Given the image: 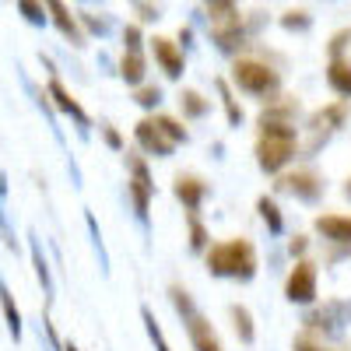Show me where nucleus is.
I'll use <instances>...</instances> for the list:
<instances>
[{
	"label": "nucleus",
	"instance_id": "2",
	"mask_svg": "<svg viewBox=\"0 0 351 351\" xmlns=\"http://www.w3.org/2000/svg\"><path fill=\"white\" fill-rule=\"evenodd\" d=\"M208 271L218 278H236V281H250L256 274V250L250 239H225L215 243L208 250Z\"/></svg>",
	"mask_w": 351,
	"mask_h": 351
},
{
	"label": "nucleus",
	"instance_id": "34",
	"mask_svg": "<svg viewBox=\"0 0 351 351\" xmlns=\"http://www.w3.org/2000/svg\"><path fill=\"white\" fill-rule=\"evenodd\" d=\"M344 193H348V197H351V180H348V186H344Z\"/></svg>",
	"mask_w": 351,
	"mask_h": 351
},
{
	"label": "nucleus",
	"instance_id": "8",
	"mask_svg": "<svg viewBox=\"0 0 351 351\" xmlns=\"http://www.w3.org/2000/svg\"><path fill=\"white\" fill-rule=\"evenodd\" d=\"M134 134H137V144H141L144 152L162 155V158H165V155H172V141H169V137H165V130L155 123V116H148V120H141Z\"/></svg>",
	"mask_w": 351,
	"mask_h": 351
},
{
	"label": "nucleus",
	"instance_id": "23",
	"mask_svg": "<svg viewBox=\"0 0 351 351\" xmlns=\"http://www.w3.org/2000/svg\"><path fill=\"white\" fill-rule=\"evenodd\" d=\"M155 123L165 130V137L176 144V141H186V130L180 127V123H176V120H169V116H155Z\"/></svg>",
	"mask_w": 351,
	"mask_h": 351
},
{
	"label": "nucleus",
	"instance_id": "22",
	"mask_svg": "<svg viewBox=\"0 0 351 351\" xmlns=\"http://www.w3.org/2000/svg\"><path fill=\"white\" fill-rule=\"evenodd\" d=\"M190 246H193V250H204V246H208V228L197 221L193 211H190Z\"/></svg>",
	"mask_w": 351,
	"mask_h": 351
},
{
	"label": "nucleus",
	"instance_id": "5",
	"mask_svg": "<svg viewBox=\"0 0 351 351\" xmlns=\"http://www.w3.org/2000/svg\"><path fill=\"white\" fill-rule=\"evenodd\" d=\"M285 295L291 302H313L316 299V263L313 260H299L288 274V285H285Z\"/></svg>",
	"mask_w": 351,
	"mask_h": 351
},
{
	"label": "nucleus",
	"instance_id": "18",
	"mask_svg": "<svg viewBox=\"0 0 351 351\" xmlns=\"http://www.w3.org/2000/svg\"><path fill=\"white\" fill-rule=\"evenodd\" d=\"M256 208H260L263 221H267V228L278 236V232H281V215H278V204H274L271 197H260V200H256Z\"/></svg>",
	"mask_w": 351,
	"mask_h": 351
},
{
	"label": "nucleus",
	"instance_id": "14",
	"mask_svg": "<svg viewBox=\"0 0 351 351\" xmlns=\"http://www.w3.org/2000/svg\"><path fill=\"white\" fill-rule=\"evenodd\" d=\"M327 81L337 95H351V60L348 56H334L327 67Z\"/></svg>",
	"mask_w": 351,
	"mask_h": 351
},
{
	"label": "nucleus",
	"instance_id": "33",
	"mask_svg": "<svg viewBox=\"0 0 351 351\" xmlns=\"http://www.w3.org/2000/svg\"><path fill=\"white\" fill-rule=\"evenodd\" d=\"M4 190H8V186H4V172H0V193H4Z\"/></svg>",
	"mask_w": 351,
	"mask_h": 351
},
{
	"label": "nucleus",
	"instance_id": "13",
	"mask_svg": "<svg viewBox=\"0 0 351 351\" xmlns=\"http://www.w3.org/2000/svg\"><path fill=\"white\" fill-rule=\"evenodd\" d=\"M316 228H319V236H327L330 243H348L351 246V218L324 215V218H316Z\"/></svg>",
	"mask_w": 351,
	"mask_h": 351
},
{
	"label": "nucleus",
	"instance_id": "6",
	"mask_svg": "<svg viewBox=\"0 0 351 351\" xmlns=\"http://www.w3.org/2000/svg\"><path fill=\"white\" fill-rule=\"evenodd\" d=\"M130 197H134L137 218H148L152 197H155V183H152V176H148V165H144L137 155H130Z\"/></svg>",
	"mask_w": 351,
	"mask_h": 351
},
{
	"label": "nucleus",
	"instance_id": "31",
	"mask_svg": "<svg viewBox=\"0 0 351 351\" xmlns=\"http://www.w3.org/2000/svg\"><path fill=\"white\" fill-rule=\"evenodd\" d=\"M106 141L112 144V148H120V144H123V141H120V134H116L112 127H106Z\"/></svg>",
	"mask_w": 351,
	"mask_h": 351
},
{
	"label": "nucleus",
	"instance_id": "21",
	"mask_svg": "<svg viewBox=\"0 0 351 351\" xmlns=\"http://www.w3.org/2000/svg\"><path fill=\"white\" fill-rule=\"evenodd\" d=\"M208 8H211V21H225L236 14V0H208Z\"/></svg>",
	"mask_w": 351,
	"mask_h": 351
},
{
	"label": "nucleus",
	"instance_id": "12",
	"mask_svg": "<svg viewBox=\"0 0 351 351\" xmlns=\"http://www.w3.org/2000/svg\"><path fill=\"white\" fill-rule=\"evenodd\" d=\"M152 53H155V60L162 64V71H165L169 77H180V74H183V49L176 46L172 39L155 36V39H152Z\"/></svg>",
	"mask_w": 351,
	"mask_h": 351
},
{
	"label": "nucleus",
	"instance_id": "10",
	"mask_svg": "<svg viewBox=\"0 0 351 351\" xmlns=\"http://www.w3.org/2000/svg\"><path fill=\"white\" fill-rule=\"evenodd\" d=\"M46 4V14H49V21L60 28V32L74 43V46H81L84 43V36H81V25H77V18L71 14V8L64 4V0H43Z\"/></svg>",
	"mask_w": 351,
	"mask_h": 351
},
{
	"label": "nucleus",
	"instance_id": "27",
	"mask_svg": "<svg viewBox=\"0 0 351 351\" xmlns=\"http://www.w3.org/2000/svg\"><path fill=\"white\" fill-rule=\"evenodd\" d=\"M285 28H309L306 11H288V14H285Z\"/></svg>",
	"mask_w": 351,
	"mask_h": 351
},
{
	"label": "nucleus",
	"instance_id": "28",
	"mask_svg": "<svg viewBox=\"0 0 351 351\" xmlns=\"http://www.w3.org/2000/svg\"><path fill=\"white\" fill-rule=\"evenodd\" d=\"M158 99H162L158 88H141V92H137V102L141 106H158Z\"/></svg>",
	"mask_w": 351,
	"mask_h": 351
},
{
	"label": "nucleus",
	"instance_id": "4",
	"mask_svg": "<svg viewBox=\"0 0 351 351\" xmlns=\"http://www.w3.org/2000/svg\"><path fill=\"white\" fill-rule=\"evenodd\" d=\"M232 81L250 95H271L278 92V71L267 67L263 60H236L232 67Z\"/></svg>",
	"mask_w": 351,
	"mask_h": 351
},
{
	"label": "nucleus",
	"instance_id": "1",
	"mask_svg": "<svg viewBox=\"0 0 351 351\" xmlns=\"http://www.w3.org/2000/svg\"><path fill=\"white\" fill-rule=\"evenodd\" d=\"M295 127L278 120V116H263L260 120V141H256V162L263 172H278L291 162V155H295Z\"/></svg>",
	"mask_w": 351,
	"mask_h": 351
},
{
	"label": "nucleus",
	"instance_id": "29",
	"mask_svg": "<svg viewBox=\"0 0 351 351\" xmlns=\"http://www.w3.org/2000/svg\"><path fill=\"white\" fill-rule=\"evenodd\" d=\"M123 43H127V49H141V28L137 25H130L123 32Z\"/></svg>",
	"mask_w": 351,
	"mask_h": 351
},
{
	"label": "nucleus",
	"instance_id": "17",
	"mask_svg": "<svg viewBox=\"0 0 351 351\" xmlns=\"http://www.w3.org/2000/svg\"><path fill=\"white\" fill-rule=\"evenodd\" d=\"M18 11L25 14V21H28V25H46V21H49L43 0H18Z\"/></svg>",
	"mask_w": 351,
	"mask_h": 351
},
{
	"label": "nucleus",
	"instance_id": "24",
	"mask_svg": "<svg viewBox=\"0 0 351 351\" xmlns=\"http://www.w3.org/2000/svg\"><path fill=\"white\" fill-rule=\"evenodd\" d=\"M141 316H144V324H148V334H152V341H155V351H169V344H165V337H162V330H158V324H155L152 309H141Z\"/></svg>",
	"mask_w": 351,
	"mask_h": 351
},
{
	"label": "nucleus",
	"instance_id": "3",
	"mask_svg": "<svg viewBox=\"0 0 351 351\" xmlns=\"http://www.w3.org/2000/svg\"><path fill=\"white\" fill-rule=\"evenodd\" d=\"M172 302H176V309L183 313L186 334H190V341H193V348H197V351H221V344H218V334L211 330V324H208V319H204V313H197L193 299L186 295L183 288H172Z\"/></svg>",
	"mask_w": 351,
	"mask_h": 351
},
{
	"label": "nucleus",
	"instance_id": "9",
	"mask_svg": "<svg viewBox=\"0 0 351 351\" xmlns=\"http://www.w3.org/2000/svg\"><path fill=\"white\" fill-rule=\"evenodd\" d=\"M46 99L56 106V109H60V112H67L71 116V120L77 123V127H88V112L81 109V102L67 92V88L60 84V81H56V77H49V88H46Z\"/></svg>",
	"mask_w": 351,
	"mask_h": 351
},
{
	"label": "nucleus",
	"instance_id": "30",
	"mask_svg": "<svg viewBox=\"0 0 351 351\" xmlns=\"http://www.w3.org/2000/svg\"><path fill=\"white\" fill-rule=\"evenodd\" d=\"M295 351H330V348H324V344L313 341V337H299L295 341Z\"/></svg>",
	"mask_w": 351,
	"mask_h": 351
},
{
	"label": "nucleus",
	"instance_id": "20",
	"mask_svg": "<svg viewBox=\"0 0 351 351\" xmlns=\"http://www.w3.org/2000/svg\"><path fill=\"white\" fill-rule=\"evenodd\" d=\"M180 106L186 109V116H204V112H208V102H204L197 92H183L180 95Z\"/></svg>",
	"mask_w": 351,
	"mask_h": 351
},
{
	"label": "nucleus",
	"instance_id": "26",
	"mask_svg": "<svg viewBox=\"0 0 351 351\" xmlns=\"http://www.w3.org/2000/svg\"><path fill=\"white\" fill-rule=\"evenodd\" d=\"M32 260H36V271H39V281L49 288V271H46V260H43V250L39 243H32Z\"/></svg>",
	"mask_w": 351,
	"mask_h": 351
},
{
	"label": "nucleus",
	"instance_id": "35",
	"mask_svg": "<svg viewBox=\"0 0 351 351\" xmlns=\"http://www.w3.org/2000/svg\"><path fill=\"white\" fill-rule=\"evenodd\" d=\"M64 351H77V348H74V344H67V348H64Z\"/></svg>",
	"mask_w": 351,
	"mask_h": 351
},
{
	"label": "nucleus",
	"instance_id": "32",
	"mask_svg": "<svg viewBox=\"0 0 351 351\" xmlns=\"http://www.w3.org/2000/svg\"><path fill=\"white\" fill-rule=\"evenodd\" d=\"M302 250H306V239H302V236H299V239H295V243H291V253H302Z\"/></svg>",
	"mask_w": 351,
	"mask_h": 351
},
{
	"label": "nucleus",
	"instance_id": "16",
	"mask_svg": "<svg viewBox=\"0 0 351 351\" xmlns=\"http://www.w3.org/2000/svg\"><path fill=\"white\" fill-rule=\"evenodd\" d=\"M144 56H141V49H127L123 53V64H120V74H123V81L127 84H141L144 81Z\"/></svg>",
	"mask_w": 351,
	"mask_h": 351
},
{
	"label": "nucleus",
	"instance_id": "19",
	"mask_svg": "<svg viewBox=\"0 0 351 351\" xmlns=\"http://www.w3.org/2000/svg\"><path fill=\"white\" fill-rule=\"evenodd\" d=\"M232 319H236V330H239V337L250 344L253 341V324H250V309L246 306H232Z\"/></svg>",
	"mask_w": 351,
	"mask_h": 351
},
{
	"label": "nucleus",
	"instance_id": "11",
	"mask_svg": "<svg viewBox=\"0 0 351 351\" xmlns=\"http://www.w3.org/2000/svg\"><path fill=\"white\" fill-rule=\"evenodd\" d=\"M176 197L183 200V208L186 211H197L200 204H204V197H208V183L200 180V176H190V172H183V176H176Z\"/></svg>",
	"mask_w": 351,
	"mask_h": 351
},
{
	"label": "nucleus",
	"instance_id": "7",
	"mask_svg": "<svg viewBox=\"0 0 351 351\" xmlns=\"http://www.w3.org/2000/svg\"><path fill=\"white\" fill-rule=\"evenodd\" d=\"M278 186L288 190V193H295V197H302V200H316L319 193H324V180H319L316 172H309V169H299V172H291V176H281Z\"/></svg>",
	"mask_w": 351,
	"mask_h": 351
},
{
	"label": "nucleus",
	"instance_id": "15",
	"mask_svg": "<svg viewBox=\"0 0 351 351\" xmlns=\"http://www.w3.org/2000/svg\"><path fill=\"white\" fill-rule=\"evenodd\" d=\"M0 309H4V319H8V330L14 341H21V313L14 306V295H11V288L4 285V278H0Z\"/></svg>",
	"mask_w": 351,
	"mask_h": 351
},
{
	"label": "nucleus",
	"instance_id": "25",
	"mask_svg": "<svg viewBox=\"0 0 351 351\" xmlns=\"http://www.w3.org/2000/svg\"><path fill=\"white\" fill-rule=\"evenodd\" d=\"M218 88H221V99H225V109H228V120H232V123H239V120H243V109L236 106V99L228 95V84L218 81Z\"/></svg>",
	"mask_w": 351,
	"mask_h": 351
}]
</instances>
